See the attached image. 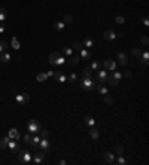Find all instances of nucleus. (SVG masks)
I'll use <instances>...</instances> for the list:
<instances>
[{
    "label": "nucleus",
    "mask_w": 149,
    "mask_h": 165,
    "mask_svg": "<svg viewBox=\"0 0 149 165\" xmlns=\"http://www.w3.org/2000/svg\"><path fill=\"white\" fill-rule=\"evenodd\" d=\"M124 76H125V78L128 79V78H131V73H130V71H125V73H124Z\"/></svg>",
    "instance_id": "nucleus-51"
},
{
    "label": "nucleus",
    "mask_w": 149,
    "mask_h": 165,
    "mask_svg": "<svg viewBox=\"0 0 149 165\" xmlns=\"http://www.w3.org/2000/svg\"><path fill=\"white\" fill-rule=\"evenodd\" d=\"M103 37H104V40L112 42V40H115V39H116V33H115L113 30H106V31L103 33Z\"/></svg>",
    "instance_id": "nucleus-9"
},
{
    "label": "nucleus",
    "mask_w": 149,
    "mask_h": 165,
    "mask_svg": "<svg viewBox=\"0 0 149 165\" xmlns=\"http://www.w3.org/2000/svg\"><path fill=\"white\" fill-rule=\"evenodd\" d=\"M8 147L12 150V153H18V150H19V146H18V143H17V140H9V143H8Z\"/></svg>",
    "instance_id": "nucleus-12"
},
{
    "label": "nucleus",
    "mask_w": 149,
    "mask_h": 165,
    "mask_svg": "<svg viewBox=\"0 0 149 165\" xmlns=\"http://www.w3.org/2000/svg\"><path fill=\"white\" fill-rule=\"evenodd\" d=\"M9 61H10V55L8 52H3L0 55V62H9Z\"/></svg>",
    "instance_id": "nucleus-29"
},
{
    "label": "nucleus",
    "mask_w": 149,
    "mask_h": 165,
    "mask_svg": "<svg viewBox=\"0 0 149 165\" xmlns=\"http://www.w3.org/2000/svg\"><path fill=\"white\" fill-rule=\"evenodd\" d=\"M142 24H143V25H146V27L149 25V19H148V17H146V15L142 18Z\"/></svg>",
    "instance_id": "nucleus-48"
},
{
    "label": "nucleus",
    "mask_w": 149,
    "mask_h": 165,
    "mask_svg": "<svg viewBox=\"0 0 149 165\" xmlns=\"http://www.w3.org/2000/svg\"><path fill=\"white\" fill-rule=\"evenodd\" d=\"M67 80H69V82H76V80H78V76H76V73H72V74L69 76V78H67Z\"/></svg>",
    "instance_id": "nucleus-43"
},
{
    "label": "nucleus",
    "mask_w": 149,
    "mask_h": 165,
    "mask_svg": "<svg viewBox=\"0 0 149 165\" xmlns=\"http://www.w3.org/2000/svg\"><path fill=\"white\" fill-rule=\"evenodd\" d=\"M40 135H33L31 137V140H30V144L33 146V147H39V143H40Z\"/></svg>",
    "instance_id": "nucleus-16"
},
{
    "label": "nucleus",
    "mask_w": 149,
    "mask_h": 165,
    "mask_svg": "<svg viewBox=\"0 0 149 165\" xmlns=\"http://www.w3.org/2000/svg\"><path fill=\"white\" fill-rule=\"evenodd\" d=\"M39 134H40V137H42V138H48V135H49V131H46V130L40 128V130H39Z\"/></svg>",
    "instance_id": "nucleus-42"
},
{
    "label": "nucleus",
    "mask_w": 149,
    "mask_h": 165,
    "mask_svg": "<svg viewBox=\"0 0 149 165\" xmlns=\"http://www.w3.org/2000/svg\"><path fill=\"white\" fill-rule=\"evenodd\" d=\"M64 27H66V24H64L63 21H57V22L54 24V30H57V31H61Z\"/></svg>",
    "instance_id": "nucleus-23"
},
{
    "label": "nucleus",
    "mask_w": 149,
    "mask_h": 165,
    "mask_svg": "<svg viewBox=\"0 0 149 165\" xmlns=\"http://www.w3.org/2000/svg\"><path fill=\"white\" fill-rule=\"evenodd\" d=\"M81 88L84 91H91L93 88H95V82L93 80V78H81Z\"/></svg>",
    "instance_id": "nucleus-2"
},
{
    "label": "nucleus",
    "mask_w": 149,
    "mask_h": 165,
    "mask_svg": "<svg viewBox=\"0 0 149 165\" xmlns=\"http://www.w3.org/2000/svg\"><path fill=\"white\" fill-rule=\"evenodd\" d=\"M42 128L40 126V123L37 122L36 119H30L29 121V123H27V131L30 132V134H36V132H39V130Z\"/></svg>",
    "instance_id": "nucleus-3"
},
{
    "label": "nucleus",
    "mask_w": 149,
    "mask_h": 165,
    "mask_svg": "<svg viewBox=\"0 0 149 165\" xmlns=\"http://www.w3.org/2000/svg\"><path fill=\"white\" fill-rule=\"evenodd\" d=\"M104 69H107V70H110V71H113V70H116V62L113 61V60H106L103 64H102Z\"/></svg>",
    "instance_id": "nucleus-8"
},
{
    "label": "nucleus",
    "mask_w": 149,
    "mask_h": 165,
    "mask_svg": "<svg viewBox=\"0 0 149 165\" xmlns=\"http://www.w3.org/2000/svg\"><path fill=\"white\" fill-rule=\"evenodd\" d=\"M8 48H9L8 42L2 40V42H0V54H3V52H6V49H8Z\"/></svg>",
    "instance_id": "nucleus-31"
},
{
    "label": "nucleus",
    "mask_w": 149,
    "mask_h": 165,
    "mask_svg": "<svg viewBox=\"0 0 149 165\" xmlns=\"http://www.w3.org/2000/svg\"><path fill=\"white\" fill-rule=\"evenodd\" d=\"M63 54L66 55V57H70V55H73V51H72V48H63Z\"/></svg>",
    "instance_id": "nucleus-36"
},
{
    "label": "nucleus",
    "mask_w": 149,
    "mask_h": 165,
    "mask_svg": "<svg viewBox=\"0 0 149 165\" xmlns=\"http://www.w3.org/2000/svg\"><path fill=\"white\" fill-rule=\"evenodd\" d=\"M93 76V70H91V67H86L85 70H84V78H91Z\"/></svg>",
    "instance_id": "nucleus-34"
},
{
    "label": "nucleus",
    "mask_w": 149,
    "mask_h": 165,
    "mask_svg": "<svg viewBox=\"0 0 149 165\" xmlns=\"http://www.w3.org/2000/svg\"><path fill=\"white\" fill-rule=\"evenodd\" d=\"M60 57V54L58 52H52L51 55H49V62H51L52 66H55V62H57V58Z\"/></svg>",
    "instance_id": "nucleus-24"
},
{
    "label": "nucleus",
    "mask_w": 149,
    "mask_h": 165,
    "mask_svg": "<svg viewBox=\"0 0 149 165\" xmlns=\"http://www.w3.org/2000/svg\"><path fill=\"white\" fill-rule=\"evenodd\" d=\"M8 137L9 138H12V140H19V138H21V135H19V132H18V130L17 128H10L9 130V132H8Z\"/></svg>",
    "instance_id": "nucleus-11"
},
{
    "label": "nucleus",
    "mask_w": 149,
    "mask_h": 165,
    "mask_svg": "<svg viewBox=\"0 0 149 165\" xmlns=\"http://www.w3.org/2000/svg\"><path fill=\"white\" fill-rule=\"evenodd\" d=\"M84 121H85V123H86V125H90V126H95V119H94L93 116H90V115H86V116L84 118Z\"/></svg>",
    "instance_id": "nucleus-19"
},
{
    "label": "nucleus",
    "mask_w": 149,
    "mask_h": 165,
    "mask_svg": "<svg viewBox=\"0 0 149 165\" xmlns=\"http://www.w3.org/2000/svg\"><path fill=\"white\" fill-rule=\"evenodd\" d=\"M43 161H45V152L33 153V159H31V162H34V164H42Z\"/></svg>",
    "instance_id": "nucleus-7"
},
{
    "label": "nucleus",
    "mask_w": 149,
    "mask_h": 165,
    "mask_svg": "<svg viewBox=\"0 0 149 165\" xmlns=\"http://www.w3.org/2000/svg\"><path fill=\"white\" fill-rule=\"evenodd\" d=\"M15 100H17V103L19 104H26L30 101V94L29 92H21V94H17L15 95Z\"/></svg>",
    "instance_id": "nucleus-4"
},
{
    "label": "nucleus",
    "mask_w": 149,
    "mask_h": 165,
    "mask_svg": "<svg viewBox=\"0 0 149 165\" xmlns=\"http://www.w3.org/2000/svg\"><path fill=\"white\" fill-rule=\"evenodd\" d=\"M95 88H97V91L100 92L102 95H106V94H107V88H106L104 85H102V83H95Z\"/></svg>",
    "instance_id": "nucleus-18"
},
{
    "label": "nucleus",
    "mask_w": 149,
    "mask_h": 165,
    "mask_svg": "<svg viewBox=\"0 0 149 165\" xmlns=\"http://www.w3.org/2000/svg\"><path fill=\"white\" fill-rule=\"evenodd\" d=\"M103 159L106 164H110V165H115V155L112 152H104L103 153Z\"/></svg>",
    "instance_id": "nucleus-6"
},
{
    "label": "nucleus",
    "mask_w": 149,
    "mask_h": 165,
    "mask_svg": "<svg viewBox=\"0 0 149 165\" xmlns=\"http://www.w3.org/2000/svg\"><path fill=\"white\" fill-rule=\"evenodd\" d=\"M142 62H143V64L145 66H148V61H149V52H148V51H145V52H142Z\"/></svg>",
    "instance_id": "nucleus-28"
},
{
    "label": "nucleus",
    "mask_w": 149,
    "mask_h": 165,
    "mask_svg": "<svg viewBox=\"0 0 149 165\" xmlns=\"http://www.w3.org/2000/svg\"><path fill=\"white\" fill-rule=\"evenodd\" d=\"M118 60H119V64L122 67H125L128 64V57L124 54V52H118Z\"/></svg>",
    "instance_id": "nucleus-14"
},
{
    "label": "nucleus",
    "mask_w": 149,
    "mask_h": 165,
    "mask_svg": "<svg viewBox=\"0 0 149 165\" xmlns=\"http://www.w3.org/2000/svg\"><path fill=\"white\" fill-rule=\"evenodd\" d=\"M79 52H81V54H79V57H81L82 60H90V58H91V52H90L88 49H84V48H82V49L79 51Z\"/></svg>",
    "instance_id": "nucleus-15"
},
{
    "label": "nucleus",
    "mask_w": 149,
    "mask_h": 165,
    "mask_svg": "<svg viewBox=\"0 0 149 165\" xmlns=\"http://www.w3.org/2000/svg\"><path fill=\"white\" fill-rule=\"evenodd\" d=\"M82 45H85V48H93V45H94V40L91 39V37H85Z\"/></svg>",
    "instance_id": "nucleus-25"
},
{
    "label": "nucleus",
    "mask_w": 149,
    "mask_h": 165,
    "mask_svg": "<svg viewBox=\"0 0 149 165\" xmlns=\"http://www.w3.org/2000/svg\"><path fill=\"white\" fill-rule=\"evenodd\" d=\"M63 22H64V24H72V22H73V17H72V15H69V14H66V15H64Z\"/></svg>",
    "instance_id": "nucleus-35"
},
{
    "label": "nucleus",
    "mask_w": 149,
    "mask_h": 165,
    "mask_svg": "<svg viewBox=\"0 0 149 165\" xmlns=\"http://www.w3.org/2000/svg\"><path fill=\"white\" fill-rule=\"evenodd\" d=\"M106 83H109L110 86H116V85H118L119 82H118V80H116V79L113 78V76L110 74V76H107V79H106Z\"/></svg>",
    "instance_id": "nucleus-20"
},
{
    "label": "nucleus",
    "mask_w": 149,
    "mask_h": 165,
    "mask_svg": "<svg viewBox=\"0 0 149 165\" xmlns=\"http://www.w3.org/2000/svg\"><path fill=\"white\" fill-rule=\"evenodd\" d=\"M30 140H31V134H30V132H27L26 135L22 137V141H24V143H27V144H30Z\"/></svg>",
    "instance_id": "nucleus-39"
},
{
    "label": "nucleus",
    "mask_w": 149,
    "mask_h": 165,
    "mask_svg": "<svg viewBox=\"0 0 149 165\" xmlns=\"http://www.w3.org/2000/svg\"><path fill=\"white\" fill-rule=\"evenodd\" d=\"M73 48H74V49H76V51H81V49L84 48V45H82V42H79V40H76V42H74V43H73Z\"/></svg>",
    "instance_id": "nucleus-41"
},
{
    "label": "nucleus",
    "mask_w": 149,
    "mask_h": 165,
    "mask_svg": "<svg viewBox=\"0 0 149 165\" xmlns=\"http://www.w3.org/2000/svg\"><path fill=\"white\" fill-rule=\"evenodd\" d=\"M6 9L5 8H0V22H5V19H6Z\"/></svg>",
    "instance_id": "nucleus-32"
},
{
    "label": "nucleus",
    "mask_w": 149,
    "mask_h": 165,
    "mask_svg": "<svg viewBox=\"0 0 149 165\" xmlns=\"http://www.w3.org/2000/svg\"><path fill=\"white\" fill-rule=\"evenodd\" d=\"M107 79V73L104 70H97V82L98 83H104Z\"/></svg>",
    "instance_id": "nucleus-10"
},
{
    "label": "nucleus",
    "mask_w": 149,
    "mask_h": 165,
    "mask_svg": "<svg viewBox=\"0 0 149 165\" xmlns=\"http://www.w3.org/2000/svg\"><path fill=\"white\" fill-rule=\"evenodd\" d=\"M9 140L10 138L6 135V137H3L2 140H0V149H5V147H8V143H9Z\"/></svg>",
    "instance_id": "nucleus-27"
},
{
    "label": "nucleus",
    "mask_w": 149,
    "mask_h": 165,
    "mask_svg": "<svg viewBox=\"0 0 149 165\" xmlns=\"http://www.w3.org/2000/svg\"><path fill=\"white\" fill-rule=\"evenodd\" d=\"M46 74H48V78H52V76H54V71L49 70V71H46Z\"/></svg>",
    "instance_id": "nucleus-50"
},
{
    "label": "nucleus",
    "mask_w": 149,
    "mask_h": 165,
    "mask_svg": "<svg viewBox=\"0 0 149 165\" xmlns=\"http://www.w3.org/2000/svg\"><path fill=\"white\" fill-rule=\"evenodd\" d=\"M31 159H33V155L30 153L29 150H26V149H19V150H18V161H19L21 164L27 165V164L31 162Z\"/></svg>",
    "instance_id": "nucleus-1"
},
{
    "label": "nucleus",
    "mask_w": 149,
    "mask_h": 165,
    "mask_svg": "<svg viewBox=\"0 0 149 165\" xmlns=\"http://www.w3.org/2000/svg\"><path fill=\"white\" fill-rule=\"evenodd\" d=\"M5 30H6V28H5V24H3V22H0V34L5 33Z\"/></svg>",
    "instance_id": "nucleus-49"
},
{
    "label": "nucleus",
    "mask_w": 149,
    "mask_h": 165,
    "mask_svg": "<svg viewBox=\"0 0 149 165\" xmlns=\"http://www.w3.org/2000/svg\"><path fill=\"white\" fill-rule=\"evenodd\" d=\"M64 62H66V58H64V57H61V55H60V57L57 58V62H55V66H63V64H64Z\"/></svg>",
    "instance_id": "nucleus-38"
},
{
    "label": "nucleus",
    "mask_w": 149,
    "mask_h": 165,
    "mask_svg": "<svg viewBox=\"0 0 149 165\" xmlns=\"http://www.w3.org/2000/svg\"><path fill=\"white\" fill-rule=\"evenodd\" d=\"M115 22L116 24H124V22H125V18H124V17H116L115 18Z\"/></svg>",
    "instance_id": "nucleus-46"
},
{
    "label": "nucleus",
    "mask_w": 149,
    "mask_h": 165,
    "mask_svg": "<svg viewBox=\"0 0 149 165\" xmlns=\"http://www.w3.org/2000/svg\"><path fill=\"white\" fill-rule=\"evenodd\" d=\"M90 67H91V70H93V71H97V70H100V67H102V62H98V61H93Z\"/></svg>",
    "instance_id": "nucleus-26"
},
{
    "label": "nucleus",
    "mask_w": 149,
    "mask_h": 165,
    "mask_svg": "<svg viewBox=\"0 0 149 165\" xmlns=\"http://www.w3.org/2000/svg\"><path fill=\"white\" fill-rule=\"evenodd\" d=\"M54 80L55 82H58V83H64V82H67V76L63 73V71H54Z\"/></svg>",
    "instance_id": "nucleus-5"
},
{
    "label": "nucleus",
    "mask_w": 149,
    "mask_h": 165,
    "mask_svg": "<svg viewBox=\"0 0 149 165\" xmlns=\"http://www.w3.org/2000/svg\"><path fill=\"white\" fill-rule=\"evenodd\" d=\"M115 153L116 155H124V147L122 146H116L115 147Z\"/></svg>",
    "instance_id": "nucleus-44"
},
{
    "label": "nucleus",
    "mask_w": 149,
    "mask_h": 165,
    "mask_svg": "<svg viewBox=\"0 0 149 165\" xmlns=\"http://www.w3.org/2000/svg\"><path fill=\"white\" fill-rule=\"evenodd\" d=\"M104 101H106V104H112V103H113V98L106 94V95H104Z\"/></svg>",
    "instance_id": "nucleus-45"
},
{
    "label": "nucleus",
    "mask_w": 149,
    "mask_h": 165,
    "mask_svg": "<svg viewBox=\"0 0 149 165\" xmlns=\"http://www.w3.org/2000/svg\"><path fill=\"white\" fill-rule=\"evenodd\" d=\"M112 76H113V78H115V79H116L118 82H119V80L122 79V73H121V71H115V70H113V73H112Z\"/></svg>",
    "instance_id": "nucleus-37"
},
{
    "label": "nucleus",
    "mask_w": 149,
    "mask_h": 165,
    "mask_svg": "<svg viewBox=\"0 0 149 165\" xmlns=\"http://www.w3.org/2000/svg\"><path fill=\"white\" fill-rule=\"evenodd\" d=\"M115 164L118 165H127V161L124 158V155H118V158H115Z\"/></svg>",
    "instance_id": "nucleus-22"
},
{
    "label": "nucleus",
    "mask_w": 149,
    "mask_h": 165,
    "mask_svg": "<svg viewBox=\"0 0 149 165\" xmlns=\"http://www.w3.org/2000/svg\"><path fill=\"white\" fill-rule=\"evenodd\" d=\"M140 40H142V43H143L145 46H148L149 40H148V37H146V36H142V37H140Z\"/></svg>",
    "instance_id": "nucleus-47"
},
{
    "label": "nucleus",
    "mask_w": 149,
    "mask_h": 165,
    "mask_svg": "<svg viewBox=\"0 0 149 165\" xmlns=\"http://www.w3.org/2000/svg\"><path fill=\"white\" fill-rule=\"evenodd\" d=\"M12 48H14V49H19V43H18L17 37H12Z\"/></svg>",
    "instance_id": "nucleus-40"
},
{
    "label": "nucleus",
    "mask_w": 149,
    "mask_h": 165,
    "mask_svg": "<svg viewBox=\"0 0 149 165\" xmlns=\"http://www.w3.org/2000/svg\"><path fill=\"white\" fill-rule=\"evenodd\" d=\"M39 147L45 152V153H46V152L49 150V147H51V143H49L48 141V138H40V143H39Z\"/></svg>",
    "instance_id": "nucleus-13"
},
{
    "label": "nucleus",
    "mask_w": 149,
    "mask_h": 165,
    "mask_svg": "<svg viewBox=\"0 0 149 165\" xmlns=\"http://www.w3.org/2000/svg\"><path fill=\"white\" fill-rule=\"evenodd\" d=\"M90 135L93 140H97L98 138V130L95 128V126H91V130H90Z\"/></svg>",
    "instance_id": "nucleus-21"
},
{
    "label": "nucleus",
    "mask_w": 149,
    "mask_h": 165,
    "mask_svg": "<svg viewBox=\"0 0 149 165\" xmlns=\"http://www.w3.org/2000/svg\"><path fill=\"white\" fill-rule=\"evenodd\" d=\"M131 54H133L134 57H137V58H140V55H142V51H140L139 48H133V49H131Z\"/></svg>",
    "instance_id": "nucleus-33"
},
{
    "label": "nucleus",
    "mask_w": 149,
    "mask_h": 165,
    "mask_svg": "<svg viewBox=\"0 0 149 165\" xmlns=\"http://www.w3.org/2000/svg\"><path fill=\"white\" fill-rule=\"evenodd\" d=\"M79 60H81L79 55H70V57H69V64L76 66V64H79Z\"/></svg>",
    "instance_id": "nucleus-17"
},
{
    "label": "nucleus",
    "mask_w": 149,
    "mask_h": 165,
    "mask_svg": "<svg viewBox=\"0 0 149 165\" xmlns=\"http://www.w3.org/2000/svg\"><path fill=\"white\" fill-rule=\"evenodd\" d=\"M36 79L39 80V82H45V80L48 79V74H46L45 71H42V73H39V74L36 76Z\"/></svg>",
    "instance_id": "nucleus-30"
}]
</instances>
